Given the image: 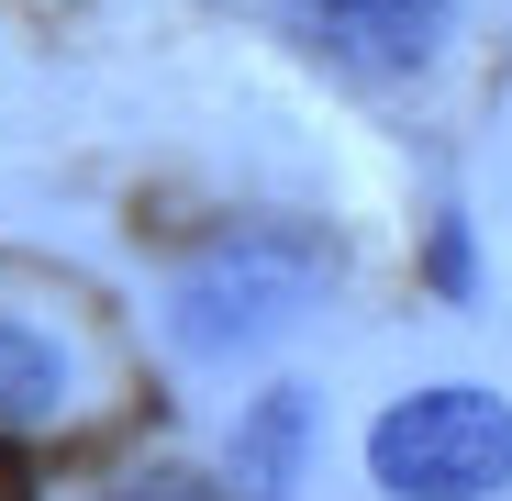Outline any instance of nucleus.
<instances>
[{"label": "nucleus", "mask_w": 512, "mask_h": 501, "mask_svg": "<svg viewBox=\"0 0 512 501\" xmlns=\"http://www.w3.org/2000/svg\"><path fill=\"white\" fill-rule=\"evenodd\" d=\"M301 446H312V401L279 379V390H256L245 412H234V490L245 501H290V479H301Z\"/></svg>", "instance_id": "obj_4"}, {"label": "nucleus", "mask_w": 512, "mask_h": 501, "mask_svg": "<svg viewBox=\"0 0 512 501\" xmlns=\"http://www.w3.org/2000/svg\"><path fill=\"white\" fill-rule=\"evenodd\" d=\"M435 12L446 0H290V23L334 56H368V67H401L435 45Z\"/></svg>", "instance_id": "obj_3"}, {"label": "nucleus", "mask_w": 512, "mask_h": 501, "mask_svg": "<svg viewBox=\"0 0 512 501\" xmlns=\"http://www.w3.org/2000/svg\"><path fill=\"white\" fill-rule=\"evenodd\" d=\"M368 479L390 501H490L512 479V401L479 379L401 390L368 424Z\"/></svg>", "instance_id": "obj_2"}, {"label": "nucleus", "mask_w": 512, "mask_h": 501, "mask_svg": "<svg viewBox=\"0 0 512 501\" xmlns=\"http://www.w3.org/2000/svg\"><path fill=\"white\" fill-rule=\"evenodd\" d=\"M334 279V245L301 234V223H256L234 245H212V257L167 290V334H179L190 357H245L268 346V334H290Z\"/></svg>", "instance_id": "obj_1"}, {"label": "nucleus", "mask_w": 512, "mask_h": 501, "mask_svg": "<svg viewBox=\"0 0 512 501\" xmlns=\"http://www.w3.org/2000/svg\"><path fill=\"white\" fill-rule=\"evenodd\" d=\"M56 412H67V357L0 312V424H56Z\"/></svg>", "instance_id": "obj_5"}]
</instances>
